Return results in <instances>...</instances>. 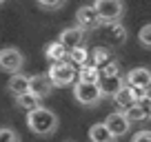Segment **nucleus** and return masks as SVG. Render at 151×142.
I'll return each instance as SVG.
<instances>
[{"instance_id": "nucleus-2", "label": "nucleus", "mask_w": 151, "mask_h": 142, "mask_svg": "<svg viewBox=\"0 0 151 142\" xmlns=\"http://www.w3.org/2000/svg\"><path fill=\"white\" fill-rule=\"evenodd\" d=\"M47 76L53 82V87H69L78 82V67L71 62H56L49 67Z\"/></svg>"}, {"instance_id": "nucleus-17", "label": "nucleus", "mask_w": 151, "mask_h": 142, "mask_svg": "<svg viewBox=\"0 0 151 142\" xmlns=\"http://www.w3.org/2000/svg\"><path fill=\"white\" fill-rule=\"evenodd\" d=\"M109 62H113L111 49H109V47H93V49H91V65H96L100 69V67L109 65Z\"/></svg>"}, {"instance_id": "nucleus-22", "label": "nucleus", "mask_w": 151, "mask_h": 142, "mask_svg": "<svg viewBox=\"0 0 151 142\" xmlns=\"http://www.w3.org/2000/svg\"><path fill=\"white\" fill-rule=\"evenodd\" d=\"M138 40H140L142 47L151 49V22H149V24H145V27L138 31Z\"/></svg>"}, {"instance_id": "nucleus-15", "label": "nucleus", "mask_w": 151, "mask_h": 142, "mask_svg": "<svg viewBox=\"0 0 151 142\" xmlns=\"http://www.w3.org/2000/svg\"><path fill=\"white\" fill-rule=\"evenodd\" d=\"M78 80L80 82H89V85H100L102 80V73L96 65H85L78 69Z\"/></svg>"}, {"instance_id": "nucleus-7", "label": "nucleus", "mask_w": 151, "mask_h": 142, "mask_svg": "<svg viewBox=\"0 0 151 142\" xmlns=\"http://www.w3.org/2000/svg\"><path fill=\"white\" fill-rule=\"evenodd\" d=\"M85 40H87V31L82 27H67V29H62V33H60V42L65 44L69 51H73V49H78V47H85Z\"/></svg>"}, {"instance_id": "nucleus-14", "label": "nucleus", "mask_w": 151, "mask_h": 142, "mask_svg": "<svg viewBox=\"0 0 151 142\" xmlns=\"http://www.w3.org/2000/svg\"><path fill=\"white\" fill-rule=\"evenodd\" d=\"M89 140L91 142H116V136L107 129L104 122H96L93 127H89Z\"/></svg>"}, {"instance_id": "nucleus-6", "label": "nucleus", "mask_w": 151, "mask_h": 142, "mask_svg": "<svg viewBox=\"0 0 151 142\" xmlns=\"http://www.w3.org/2000/svg\"><path fill=\"white\" fill-rule=\"evenodd\" d=\"M22 65H24V56H22V51H20V49H16V47H5L2 51H0V67H2L5 71H11V73L16 76Z\"/></svg>"}, {"instance_id": "nucleus-8", "label": "nucleus", "mask_w": 151, "mask_h": 142, "mask_svg": "<svg viewBox=\"0 0 151 142\" xmlns=\"http://www.w3.org/2000/svg\"><path fill=\"white\" fill-rule=\"evenodd\" d=\"M104 124H107V129L116 138L124 136V133L131 129V122H129V118L124 115V111H113V113H109L107 120H104Z\"/></svg>"}, {"instance_id": "nucleus-19", "label": "nucleus", "mask_w": 151, "mask_h": 142, "mask_svg": "<svg viewBox=\"0 0 151 142\" xmlns=\"http://www.w3.org/2000/svg\"><path fill=\"white\" fill-rule=\"evenodd\" d=\"M16 107H18V109H24L27 113L29 111H36V109H40V98L33 95V93L18 95V98H16Z\"/></svg>"}, {"instance_id": "nucleus-28", "label": "nucleus", "mask_w": 151, "mask_h": 142, "mask_svg": "<svg viewBox=\"0 0 151 142\" xmlns=\"http://www.w3.org/2000/svg\"><path fill=\"white\" fill-rule=\"evenodd\" d=\"M65 142H71V140H65Z\"/></svg>"}, {"instance_id": "nucleus-23", "label": "nucleus", "mask_w": 151, "mask_h": 142, "mask_svg": "<svg viewBox=\"0 0 151 142\" xmlns=\"http://www.w3.org/2000/svg\"><path fill=\"white\" fill-rule=\"evenodd\" d=\"M100 73H102V78H113V76H120V65L116 60L109 62V65L100 67Z\"/></svg>"}, {"instance_id": "nucleus-16", "label": "nucleus", "mask_w": 151, "mask_h": 142, "mask_svg": "<svg viewBox=\"0 0 151 142\" xmlns=\"http://www.w3.org/2000/svg\"><path fill=\"white\" fill-rule=\"evenodd\" d=\"M113 102L118 104L122 111H127V109H131L133 104H138V98H136V91H133V87H124V89L120 91L116 98H113Z\"/></svg>"}, {"instance_id": "nucleus-3", "label": "nucleus", "mask_w": 151, "mask_h": 142, "mask_svg": "<svg viewBox=\"0 0 151 142\" xmlns=\"http://www.w3.org/2000/svg\"><path fill=\"white\" fill-rule=\"evenodd\" d=\"M73 98L80 104H85V107H96V104H100V100L104 98V93H102V89H100V85H89V82L78 80L73 85Z\"/></svg>"}, {"instance_id": "nucleus-25", "label": "nucleus", "mask_w": 151, "mask_h": 142, "mask_svg": "<svg viewBox=\"0 0 151 142\" xmlns=\"http://www.w3.org/2000/svg\"><path fill=\"white\" fill-rule=\"evenodd\" d=\"M131 142H151V131H149V129H142V131H138L136 136L131 138Z\"/></svg>"}, {"instance_id": "nucleus-26", "label": "nucleus", "mask_w": 151, "mask_h": 142, "mask_svg": "<svg viewBox=\"0 0 151 142\" xmlns=\"http://www.w3.org/2000/svg\"><path fill=\"white\" fill-rule=\"evenodd\" d=\"M38 7H40V9H62V7H65V0H56V2H45V0H40Z\"/></svg>"}, {"instance_id": "nucleus-24", "label": "nucleus", "mask_w": 151, "mask_h": 142, "mask_svg": "<svg viewBox=\"0 0 151 142\" xmlns=\"http://www.w3.org/2000/svg\"><path fill=\"white\" fill-rule=\"evenodd\" d=\"M0 142H20V136L9 127H2L0 129Z\"/></svg>"}, {"instance_id": "nucleus-1", "label": "nucleus", "mask_w": 151, "mask_h": 142, "mask_svg": "<svg viewBox=\"0 0 151 142\" xmlns=\"http://www.w3.org/2000/svg\"><path fill=\"white\" fill-rule=\"evenodd\" d=\"M27 127L36 136H51L58 129V115L47 107H40V109L27 113Z\"/></svg>"}, {"instance_id": "nucleus-11", "label": "nucleus", "mask_w": 151, "mask_h": 142, "mask_svg": "<svg viewBox=\"0 0 151 142\" xmlns=\"http://www.w3.org/2000/svg\"><path fill=\"white\" fill-rule=\"evenodd\" d=\"M45 56H47V60L51 62V65H56V62H69V49H67L60 40H58V42H49L47 47H45Z\"/></svg>"}, {"instance_id": "nucleus-27", "label": "nucleus", "mask_w": 151, "mask_h": 142, "mask_svg": "<svg viewBox=\"0 0 151 142\" xmlns=\"http://www.w3.org/2000/svg\"><path fill=\"white\" fill-rule=\"evenodd\" d=\"M142 107H145V109H147V113H149V120H151V95H147V98L145 100H142Z\"/></svg>"}, {"instance_id": "nucleus-21", "label": "nucleus", "mask_w": 151, "mask_h": 142, "mask_svg": "<svg viewBox=\"0 0 151 142\" xmlns=\"http://www.w3.org/2000/svg\"><path fill=\"white\" fill-rule=\"evenodd\" d=\"M107 31L111 33V42H113V44H122V42H127V29L120 27L118 22H116V24H107Z\"/></svg>"}, {"instance_id": "nucleus-10", "label": "nucleus", "mask_w": 151, "mask_h": 142, "mask_svg": "<svg viewBox=\"0 0 151 142\" xmlns=\"http://www.w3.org/2000/svg\"><path fill=\"white\" fill-rule=\"evenodd\" d=\"M124 82L129 87H136V89H149L151 87V69H147V67H133L124 76Z\"/></svg>"}, {"instance_id": "nucleus-9", "label": "nucleus", "mask_w": 151, "mask_h": 142, "mask_svg": "<svg viewBox=\"0 0 151 142\" xmlns=\"http://www.w3.org/2000/svg\"><path fill=\"white\" fill-rule=\"evenodd\" d=\"M29 91L33 95H38L40 100L49 98L53 91V82L49 80V76H42V73H36V76H29Z\"/></svg>"}, {"instance_id": "nucleus-18", "label": "nucleus", "mask_w": 151, "mask_h": 142, "mask_svg": "<svg viewBox=\"0 0 151 142\" xmlns=\"http://www.w3.org/2000/svg\"><path fill=\"white\" fill-rule=\"evenodd\" d=\"M69 62H71V65H76L78 69L85 67V65H91V51H89V49H85V47L73 49V51H69Z\"/></svg>"}, {"instance_id": "nucleus-5", "label": "nucleus", "mask_w": 151, "mask_h": 142, "mask_svg": "<svg viewBox=\"0 0 151 142\" xmlns=\"http://www.w3.org/2000/svg\"><path fill=\"white\" fill-rule=\"evenodd\" d=\"M76 20H78V27H82L85 31H93V29H98V27H102V24H104L93 5L80 7V9L76 11Z\"/></svg>"}, {"instance_id": "nucleus-12", "label": "nucleus", "mask_w": 151, "mask_h": 142, "mask_svg": "<svg viewBox=\"0 0 151 142\" xmlns=\"http://www.w3.org/2000/svg\"><path fill=\"white\" fill-rule=\"evenodd\" d=\"M127 87V82H124L122 76H113V78H102L100 80V89H102L104 95H109V98H116V95L120 93V91Z\"/></svg>"}, {"instance_id": "nucleus-20", "label": "nucleus", "mask_w": 151, "mask_h": 142, "mask_svg": "<svg viewBox=\"0 0 151 142\" xmlns=\"http://www.w3.org/2000/svg\"><path fill=\"white\" fill-rule=\"evenodd\" d=\"M124 115L129 118V122H142V120H149V113H147V109L142 107L140 102L133 104L131 109H127V111H124Z\"/></svg>"}, {"instance_id": "nucleus-13", "label": "nucleus", "mask_w": 151, "mask_h": 142, "mask_svg": "<svg viewBox=\"0 0 151 142\" xmlns=\"http://www.w3.org/2000/svg\"><path fill=\"white\" fill-rule=\"evenodd\" d=\"M7 89L14 93V98H18V95H24V93H31V91H29V76H22V73H16V76H11L9 82H7Z\"/></svg>"}, {"instance_id": "nucleus-4", "label": "nucleus", "mask_w": 151, "mask_h": 142, "mask_svg": "<svg viewBox=\"0 0 151 142\" xmlns=\"http://www.w3.org/2000/svg\"><path fill=\"white\" fill-rule=\"evenodd\" d=\"M93 7L100 14L104 27H107V24H116L120 20V16L124 14V5L120 0H98V2H93Z\"/></svg>"}]
</instances>
